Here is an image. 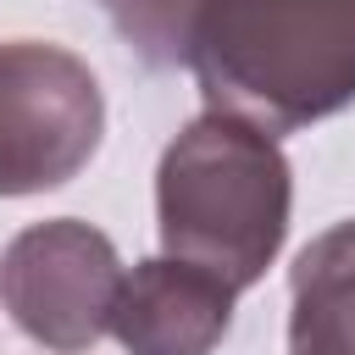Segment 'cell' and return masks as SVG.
<instances>
[{
    "mask_svg": "<svg viewBox=\"0 0 355 355\" xmlns=\"http://www.w3.org/2000/svg\"><path fill=\"white\" fill-rule=\"evenodd\" d=\"M233 327V288L178 255L139 261L111 305L128 355H211Z\"/></svg>",
    "mask_w": 355,
    "mask_h": 355,
    "instance_id": "5b68a950",
    "label": "cell"
},
{
    "mask_svg": "<svg viewBox=\"0 0 355 355\" xmlns=\"http://www.w3.org/2000/svg\"><path fill=\"white\" fill-rule=\"evenodd\" d=\"M288 355H355V222L327 227L294 255Z\"/></svg>",
    "mask_w": 355,
    "mask_h": 355,
    "instance_id": "8992f818",
    "label": "cell"
},
{
    "mask_svg": "<svg viewBox=\"0 0 355 355\" xmlns=\"http://www.w3.org/2000/svg\"><path fill=\"white\" fill-rule=\"evenodd\" d=\"M288 161L277 139L239 116H194L155 166L161 250L222 277L233 294L261 283L288 233Z\"/></svg>",
    "mask_w": 355,
    "mask_h": 355,
    "instance_id": "7a4b0ae2",
    "label": "cell"
},
{
    "mask_svg": "<svg viewBox=\"0 0 355 355\" xmlns=\"http://www.w3.org/2000/svg\"><path fill=\"white\" fill-rule=\"evenodd\" d=\"M183 61L211 111L277 139L355 100V0H200Z\"/></svg>",
    "mask_w": 355,
    "mask_h": 355,
    "instance_id": "6da1fadb",
    "label": "cell"
},
{
    "mask_svg": "<svg viewBox=\"0 0 355 355\" xmlns=\"http://www.w3.org/2000/svg\"><path fill=\"white\" fill-rule=\"evenodd\" d=\"M105 17L116 22V33L150 61V67H172L183 61V33L200 0H100Z\"/></svg>",
    "mask_w": 355,
    "mask_h": 355,
    "instance_id": "52a82bcc",
    "label": "cell"
},
{
    "mask_svg": "<svg viewBox=\"0 0 355 355\" xmlns=\"http://www.w3.org/2000/svg\"><path fill=\"white\" fill-rule=\"evenodd\" d=\"M116 288L122 261L111 239L78 216L22 227L0 261V300L11 322L55 355H78L111 327Z\"/></svg>",
    "mask_w": 355,
    "mask_h": 355,
    "instance_id": "277c9868",
    "label": "cell"
},
{
    "mask_svg": "<svg viewBox=\"0 0 355 355\" xmlns=\"http://www.w3.org/2000/svg\"><path fill=\"white\" fill-rule=\"evenodd\" d=\"M105 133L94 72L39 39L0 44V194L61 189L89 166Z\"/></svg>",
    "mask_w": 355,
    "mask_h": 355,
    "instance_id": "3957f363",
    "label": "cell"
}]
</instances>
